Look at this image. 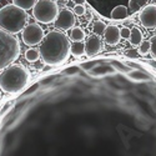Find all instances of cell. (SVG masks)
<instances>
[{"label":"cell","mask_w":156,"mask_h":156,"mask_svg":"<svg viewBox=\"0 0 156 156\" xmlns=\"http://www.w3.org/2000/svg\"><path fill=\"white\" fill-rule=\"evenodd\" d=\"M70 39L59 30L49 31L40 43L39 53L48 66H58L70 58Z\"/></svg>","instance_id":"6da1fadb"},{"label":"cell","mask_w":156,"mask_h":156,"mask_svg":"<svg viewBox=\"0 0 156 156\" xmlns=\"http://www.w3.org/2000/svg\"><path fill=\"white\" fill-rule=\"evenodd\" d=\"M30 81V71L20 64H11L0 73V89L6 94H18Z\"/></svg>","instance_id":"7a4b0ae2"},{"label":"cell","mask_w":156,"mask_h":156,"mask_svg":"<svg viewBox=\"0 0 156 156\" xmlns=\"http://www.w3.org/2000/svg\"><path fill=\"white\" fill-rule=\"evenodd\" d=\"M28 14L14 4L4 5L0 9V29L14 35L20 33L27 25Z\"/></svg>","instance_id":"3957f363"},{"label":"cell","mask_w":156,"mask_h":156,"mask_svg":"<svg viewBox=\"0 0 156 156\" xmlns=\"http://www.w3.org/2000/svg\"><path fill=\"white\" fill-rule=\"evenodd\" d=\"M20 55V41L18 37L0 29V71L8 68Z\"/></svg>","instance_id":"277c9868"},{"label":"cell","mask_w":156,"mask_h":156,"mask_svg":"<svg viewBox=\"0 0 156 156\" xmlns=\"http://www.w3.org/2000/svg\"><path fill=\"white\" fill-rule=\"evenodd\" d=\"M58 3L53 0H37L33 8V16L37 23L41 24H53L59 15Z\"/></svg>","instance_id":"5b68a950"},{"label":"cell","mask_w":156,"mask_h":156,"mask_svg":"<svg viewBox=\"0 0 156 156\" xmlns=\"http://www.w3.org/2000/svg\"><path fill=\"white\" fill-rule=\"evenodd\" d=\"M44 36H45V34H44L43 28L36 23H31V24L25 25L24 29L21 30L23 41L28 46H34V45L40 44L43 41Z\"/></svg>","instance_id":"8992f818"},{"label":"cell","mask_w":156,"mask_h":156,"mask_svg":"<svg viewBox=\"0 0 156 156\" xmlns=\"http://www.w3.org/2000/svg\"><path fill=\"white\" fill-rule=\"evenodd\" d=\"M139 19L145 29H155L156 28V5L149 4L144 6L139 14Z\"/></svg>","instance_id":"52a82bcc"},{"label":"cell","mask_w":156,"mask_h":156,"mask_svg":"<svg viewBox=\"0 0 156 156\" xmlns=\"http://www.w3.org/2000/svg\"><path fill=\"white\" fill-rule=\"evenodd\" d=\"M55 27L58 29H61V30H70L74 28L75 25V15L74 12L68 9V8H64L62 10L59 11V15H58V19L55 20Z\"/></svg>","instance_id":"ba28073f"},{"label":"cell","mask_w":156,"mask_h":156,"mask_svg":"<svg viewBox=\"0 0 156 156\" xmlns=\"http://www.w3.org/2000/svg\"><path fill=\"white\" fill-rule=\"evenodd\" d=\"M102 50V40L98 35H91L85 43V54L87 56H94Z\"/></svg>","instance_id":"9c48e42d"},{"label":"cell","mask_w":156,"mask_h":156,"mask_svg":"<svg viewBox=\"0 0 156 156\" xmlns=\"http://www.w3.org/2000/svg\"><path fill=\"white\" fill-rule=\"evenodd\" d=\"M104 40L108 45H118L121 40L120 28L118 25H106V29L104 31Z\"/></svg>","instance_id":"30bf717a"},{"label":"cell","mask_w":156,"mask_h":156,"mask_svg":"<svg viewBox=\"0 0 156 156\" xmlns=\"http://www.w3.org/2000/svg\"><path fill=\"white\" fill-rule=\"evenodd\" d=\"M127 16H129V10L125 5H118L111 11V19L112 20L120 21V20H125Z\"/></svg>","instance_id":"8fae6325"},{"label":"cell","mask_w":156,"mask_h":156,"mask_svg":"<svg viewBox=\"0 0 156 156\" xmlns=\"http://www.w3.org/2000/svg\"><path fill=\"white\" fill-rule=\"evenodd\" d=\"M142 40H144V36H142V33L139 28H133L130 29V36H129V41L133 46H139Z\"/></svg>","instance_id":"7c38bea8"},{"label":"cell","mask_w":156,"mask_h":156,"mask_svg":"<svg viewBox=\"0 0 156 156\" xmlns=\"http://www.w3.org/2000/svg\"><path fill=\"white\" fill-rule=\"evenodd\" d=\"M86 34L84 31V29H81L80 27H74L73 29H70V39L74 43H79V41H84Z\"/></svg>","instance_id":"4fadbf2b"},{"label":"cell","mask_w":156,"mask_h":156,"mask_svg":"<svg viewBox=\"0 0 156 156\" xmlns=\"http://www.w3.org/2000/svg\"><path fill=\"white\" fill-rule=\"evenodd\" d=\"M85 54V43H73L70 45V55H74L75 58H80Z\"/></svg>","instance_id":"5bb4252c"},{"label":"cell","mask_w":156,"mask_h":156,"mask_svg":"<svg viewBox=\"0 0 156 156\" xmlns=\"http://www.w3.org/2000/svg\"><path fill=\"white\" fill-rule=\"evenodd\" d=\"M149 0H129V12H137L146 6Z\"/></svg>","instance_id":"9a60e30c"},{"label":"cell","mask_w":156,"mask_h":156,"mask_svg":"<svg viewBox=\"0 0 156 156\" xmlns=\"http://www.w3.org/2000/svg\"><path fill=\"white\" fill-rule=\"evenodd\" d=\"M36 2L37 0H12V4L20 9H23L24 11H27V10L33 9Z\"/></svg>","instance_id":"2e32d148"},{"label":"cell","mask_w":156,"mask_h":156,"mask_svg":"<svg viewBox=\"0 0 156 156\" xmlns=\"http://www.w3.org/2000/svg\"><path fill=\"white\" fill-rule=\"evenodd\" d=\"M105 29H106V24L104 21L96 20V21L93 23V33H94V35H98V36L102 35L104 31H105Z\"/></svg>","instance_id":"e0dca14e"},{"label":"cell","mask_w":156,"mask_h":156,"mask_svg":"<svg viewBox=\"0 0 156 156\" xmlns=\"http://www.w3.org/2000/svg\"><path fill=\"white\" fill-rule=\"evenodd\" d=\"M39 58H40V53H39L37 49H34V48H30L25 51V59L30 62H35Z\"/></svg>","instance_id":"ac0fdd59"},{"label":"cell","mask_w":156,"mask_h":156,"mask_svg":"<svg viewBox=\"0 0 156 156\" xmlns=\"http://www.w3.org/2000/svg\"><path fill=\"white\" fill-rule=\"evenodd\" d=\"M139 54L142 56L150 54V41L149 40H142V43L139 45Z\"/></svg>","instance_id":"d6986e66"},{"label":"cell","mask_w":156,"mask_h":156,"mask_svg":"<svg viewBox=\"0 0 156 156\" xmlns=\"http://www.w3.org/2000/svg\"><path fill=\"white\" fill-rule=\"evenodd\" d=\"M150 54L154 59H156V35L150 37Z\"/></svg>","instance_id":"ffe728a7"},{"label":"cell","mask_w":156,"mask_h":156,"mask_svg":"<svg viewBox=\"0 0 156 156\" xmlns=\"http://www.w3.org/2000/svg\"><path fill=\"white\" fill-rule=\"evenodd\" d=\"M73 12H74V15L81 16V15H84L86 12V8H85V5H75Z\"/></svg>","instance_id":"44dd1931"},{"label":"cell","mask_w":156,"mask_h":156,"mask_svg":"<svg viewBox=\"0 0 156 156\" xmlns=\"http://www.w3.org/2000/svg\"><path fill=\"white\" fill-rule=\"evenodd\" d=\"M120 36H121V39H129V36H130V29L129 28H121L120 29Z\"/></svg>","instance_id":"7402d4cb"},{"label":"cell","mask_w":156,"mask_h":156,"mask_svg":"<svg viewBox=\"0 0 156 156\" xmlns=\"http://www.w3.org/2000/svg\"><path fill=\"white\" fill-rule=\"evenodd\" d=\"M11 105H12L11 102H9V104H5V105H4V108L2 109V111H0V115H4L6 111H9V109L11 108Z\"/></svg>","instance_id":"603a6c76"},{"label":"cell","mask_w":156,"mask_h":156,"mask_svg":"<svg viewBox=\"0 0 156 156\" xmlns=\"http://www.w3.org/2000/svg\"><path fill=\"white\" fill-rule=\"evenodd\" d=\"M73 3H75L76 5H85V3L87 2V0H71Z\"/></svg>","instance_id":"cb8c5ba5"},{"label":"cell","mask_w":156,"mask_h":156,"mask_svg":"<svg viewBox=\"0 0 156 156\" xmlns=\"http://www.w3.org/2000/svg\"><path fill=\"white\" fill-rule=\"evenodd\" d=\"M49 69H50V66H48V65H46V66H45L43 70H44V71H46V70H49Z\"/></svg>","instance_id":"d4e9b609"},{"label":"cell","mask_w":156,"mask_h":156,"mask_svg":"<svg viewBox=\"0 0 156 156\" xmlns=\"http://www.w3.org/2000/svg\"><path fill=\"white\" fill-rule=\"evenodd\" d=\"M0 98H2V93H0Z\"/></svg>","instance_id":"484cf974"},{"label":"cell","mask_w":156,"mask_h":156,"mask_svg":"<svg viewBox=\"0 0 156 156\" xmlns=\"http://www.w3.org/2000/svg\"><path fill=\"white\" fill-rule=\"evenodd\" d=\"M53 2H55V0H53Z\"/></svg>","instance_id":"4316f807"}]
</instances>
